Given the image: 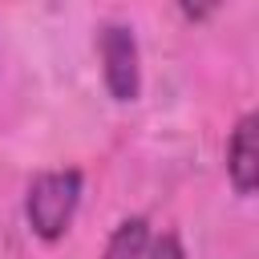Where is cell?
I'll return each mask as SVG.
<instances>
[{
	"mask_svg": "<svg viewBox=\"0 0 259 259\" xmlns=\"http://www.w3.org/2000/svg\"><path fill=\"white\" fill-rule=\"evenodd\" d=\"M81 202V170H45L28 182V198H24V214L32 235L40 239H61L73 223V210Z\"/></svg>",
	"mask_w": 259,
	"mask_h": 259,
	"instance_id": "6da1fadb",
	"label": "cell"
},
{
	"mask_svg": "<svg viewBox=\"0 0 259 259\" xmlns=\"http://www.w3.org/2000/svg\"><path fill=\"white\" fill-rule=\"evenodd\" d=\"M97 53H101V77L109 97L134 101L142 89V65H138V40L125 24H105L97 32Z\"/></svg>",
	"mask_w": 259,
	"mask_h": 259,
	"instance_id": "7a4b0ae2",
	"label": "cell"
},
{
	"mask_svg": "<svg viewBox=\"0 0 259 259\" xmlns=\"http://www.w3.org/2000/svg\"><path fill=\"white\" fill-rule=\"evenodd\" d=\"M255 125H259L255 113L239 117V125H235V134H231V142H227V174H231V186H235L239 194H251L255 182H259V142H255Z\"/></svg>",
	"mask_w": 259,
	"mask_h": 259,
	"instance_id": "3957f363",
	"label": "cell"
},
{
	"mask_svg": "<svg viewBox=\"0 0 259 259\" xmlns=\"http://www.w3.org/2000/svg\"><path fill=\"white\" fill-rule=\"evenodd\" d=\"M146 243H150V227H146L142 214H134V219H125V223L113 227L101 259H142L146 255Z\"/></svg>",
	"mask_w": 259,
	"mask_h": 259,
	"instance_id": "277c9868",
	"label": "cell"
},
{
	"mask_svg": "<svg viewBox=\"0 0 259 259\" xmlns=\"http://www.w3.org/2000/svg\"><path fill=\"white\" fill-rule=\"evenodd\" d=\"M142 259H186L182 255V243H178V235H158L154 243H146V255Z\"/></svg>",
	"mask_w": 259,
	"mask_h": 259,
	"instance_id": "5b68a950",
	"label": "cell"
},
{
	"mask_svg": "<svg viewBox=\"0 0 259 259\" xmlns=\"http://www.w3.org/2000/svg\"><path fill=\"white\" fill-rule=\"evenodd\" d=\"M178 4H182V12H186L190 20H206L223 0H178Z\"/></svg>",
	"mask_w": 259,
	"mask_h": 259,
	"instance_id": "8992f818",
	"label": "cell"
}]
</instances>
